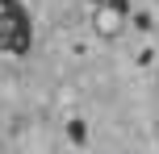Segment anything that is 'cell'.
<instances>
[{"mask_svg": "<svg viewBox=\"0 0 159 154\" xmlns=\"http://www.w3.org/2000/svg\"><path fill=\"white\" fill-rule=\"evenodd\" d=\"M34 42V25L17 0H0V54H25Z\"/></svg>", "mask_w": 159, "mask_h": 154, "instance_id": "obj_1", "label": "cell"}, {"mask_svg": "<svg viewBox=\"0 0 159 154\" xmlns=\"http://www.w3.org/2000/svg\"><path fill=\"white\" fill-rule=\"evenodd\" d=\"M126 13H130V0H101L96 4V33L101 38H117Z\"/></svg>", "mask_w": 159, "mask_h": 154, "instance_id": "obj_2", "label": "cell"}]
</instances>
